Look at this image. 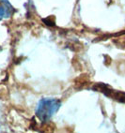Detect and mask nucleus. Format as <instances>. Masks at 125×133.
Here are the masks:
<instances>
[{
	"label": "nucleus",
	"instance_id": "nucleus-1",
	"mask_svg": "<svg viewBox=\"0 0 125 133\" xmlns=\"http://www.w3.org/2000/svg\"><path fill=\"white\" fill-rule=\"evenodd\" d=\"M59 99L57 98H42L38 103L36 109V115L41 122L49 121L60 108Z\"/></svg>",
	"mask_w": 125,
	"mask_h": 133
},
{
	"label": "nucleus",
	"instance_id": "nucleus-2",
	"mask_svg": "<svg viewBox=\"0 0 125 133\" xmlns=\"http://www.w3.org/2000/svg\"><path fill=\"white\" fill-rule=\"evenodd\" d=\"M14 11V8L8 0H0V21L10 18Z\"/></svg>",
	"mask_w": 125,
	"mask_h": 133
}]
</instances>
